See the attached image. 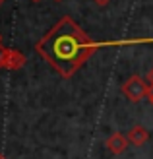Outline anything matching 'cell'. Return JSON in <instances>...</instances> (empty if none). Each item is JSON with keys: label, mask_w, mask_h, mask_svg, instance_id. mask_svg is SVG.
I'll return each instance as SVG.
<instances>
[{"label": "cell", "mask_w": 153, "mask_h": 159, "mask_svg": "<svg viewBox=\"0 0 153 159\" xmlns=\"http://www.w3.org/2000/svg\"><path fill=\"white\" fill-rule=\"evenodd\" d=\"M2 2H4V0H0V6H2Z\"/></svg>", "instance_id": "cell-11"}, {"label": "cell", "mask_w": 153, "mask_h": 159, "mask_svg": "<svg viewBox=\"0 0 153 159\" xmlns=\"http://www.w3.org/2000/svg\"><path fill=\"white\" fill-rule=\"evenodd\" d=\"M128 138L124 136V134H120V132H115V134H110V136L107 138V142H105V146H107V149L110 153H115V155H120L124 152V149L128 148Z\"/></svg>", "instance_id": "cell-4"}, {"label": "cell", "mask_w": 153, "mask_h": 159, "mask_svg": "<svg viewBox=\"0 0 153 159\" xmlns=\"http://www.w3.org/2000/svg\"><path fill=\"white\" fill-rule=\"evenodd\" d=\"M147 140H149V132H147V128H143V126H134V128H130V132H128V142H130L132 146H143Z\"/></svg>", "instance_id": "cell-5"}, {"label": "cell", "mask_w": 153, "mask_h": 159, "mask_svg": "<svg viewBox=\"0 0 153 159\" xmlns=\"http://www.w3.org/2000/svg\"><path fill=\"white\" fill-rule=\"evenodd\" d=\"M25 66V54L16 49H8V47L0 45V68L6 70H21Z\"/></svg>", "instance_id": "cell-3"}, {"label": "cell", "mask_w": 153, "mask_h": 159, "mask_svg": "<svg viewBox=\"0 0 153 159\" xmlns=\"http://www.w3.org/2000/svg\"><path fill=\"white\" fill-rule=\"evenodd\" d=\"M0 159H8V157H6V155H4V153H0Z\"/></svg>", "instance_id": "cell-9"}, {"label": "cell", "mask_w": 153, "mask_h": 159, "mask_svg": "<svg viewBox=\"0 0 153 159\" xmlns=\"http://www.w3.org/2000/svg\"><path fill=\"white\" fill-rule=\"evenodd\" d=\"M95 2H97L99 6H107V4L110 2V0H95Z\"/></svg>", "instance_id": "cell-6"}, {"label": "cell", "mask_w": 153, "mask_h": 159, "mask_svg": "<svg viewBox=\"0 0 153 159\" xmlns=\"http://www.w3.org/2000/svg\"><path fill=\"white\" fill-rule=\"evenodd\" d=\"M35 49L62 78H72L91 57L95 41H91L72 18L64 16L37 43Z\"/></svg>", "instance_id": "cell-1"}, {"label": "cell", "mask_w": 153, "mask_h": 159, "mask_svg": "<svg viewBox=\"0 0 153 159\" xmlns=\"http://www.w3.org/2000/svg\"><path fill=\"white\" fill-rule=\"evenodd\" d=\"M0 45H2V37H0Z\"/></svg>", "instance_id": "cell-12"}, {"label": "cell", "mask_w": 153, "mask_h": 159, "mask_svg": "<svg viewBox=\"0 0 153 159\" xmlns=\"http://www.w3.org/2000/svg\"><path fill=\"white\" fill-rule=\"evenodd\" d=\"M149 82H151V85H153V70L149 72Z\"/></svg>", "instance_id": "cell-8"}, {"label": "cell", "mask_w": 153, "mask_h": 159, "mask_svg": "<svg viewBox=\"0 0 153 159\" xmlns=\"http://www.w3.org/2000/svg\"><path fill=\"white\" fill-rule=\"evenodd\" d=\"M58 2H60V0H58Z\"/></svg>", "instance_id": "cell-13"}, {"label": "cell", "mask_w": 153, "mask_h": 159, "mask_svg": "<svg viewBox=\"0 0 153 159\" xmlns=\"http://www.w3.org/2000/svg\"><path fill=\"white\" fill-rule=\"evenodd\" d=\"M31 2H41V0H31Z\"/></svg>", "instance_id": "cell-10"}, {"label": "cell", "mask_w": 153, "mask_h": 159, "mask_svg": "<svg viewBox=\"0 0 153 159\" xmlns=\"http://www.w3.org/2000/svg\"><path fill=\"white\" fill-rule=\"evenodd\" d=\"M149 89H151V85H147L146 80L140 78V76L128 78L122 85V93L126 95V99L132 101V103H138L143 97H149Z\"/></svg>", "instance_id": "cell-2"}, {"label": "cell", "mask_w": 153, "mask_h": 159, "mask_svg": "<svg viewBox=\"0 0 153 159\" xmlns=\"http://www.w3.org/2000/svg\"><path fill=\"white\" fill-rule=\"evenodd\" d=\"M149 101L153 103V85H151V89H149Z\"/></svg>", "instance_id": "cell-7"}]
</instances>
